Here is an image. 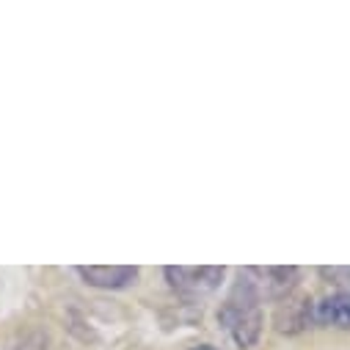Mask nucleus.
<instances>
[{"label":"nucleus","instance_id":"obj_1","mask_svg":"<svg viewBox=\"0 0 350 350\" xmlns=\"http://www.w3.org/2000/svg\"><path fill=\"white\" fill-rule=\"evenodd\" d=\"M224 268L218 265H202V268H188V265H168L165 268V279L168 284L177 290V293H185V295H207V293H215L224 282Z\"/></svg>","mask_w":350,"mask_h":350},{"label":"nucleus","instance_id":"obj_2","mask_svg":"<svg viewBox=\"0 0 350 350\" xmlns=\"http://www.w3.org/2000/svg\"><path fill=\"white\" fill-rule=\"evenodd\" d=\"M80 279L100 290H122L138 279V268L133 265H80Z\"/></svg>","mask_w":350,"mask_h":350},{"label":"nucleus","instance_id":"obj_3","mask_svg":"<svg viewBox=\"0 0 350 350\" xmlns=\"http://www.w3.org/2000/svg\"><path fill=\"white\" fill-rule=\"evenodd\" d=\"M314 320L323 325H336V328H350V295H331L317 304Z\"/></svg>","mask_w":350,"mask_h":350},{"label":"nucleus","instance_id":"obj_4","mask_svg":"<svg viewBox=\"0 0 350 350\" xmlns=\"http://www.w3.org/2000/svg\"><path fill=\"white\" fill-rule=\"evenodd\" d=\"M256 276H262V287H265L271 295H284L295 287L298 282V268H265V271H256Z\"/></svg>","mask_w":350,"mask_h":350},{"label":"nucleus","instance_id":"obj_5","mask_svg":"<svg viewBox=\"0 0 350 350\" xmlns=\"http://www.w3.org/2000/svg\"><path fill=\"white\" fill-rule=\"evenodd\" d=\"M320 273H323L325 279H331L336 287L347 290V295H350V268H323Z\"/></svg>","mask_w":350,"mask_h":350},{"label":"nucleus","instance_id":"obj_6","mask_svg":"<svg viewBox=\"0 0 350 350\" xmlns=\"http://www.w3.org/2000/svg\"><path fill=\"white\" fill-rule=\"evenodd\" d=\"M191 350H218V347H213V345H199V347H191Z\"/></svg>","mask_w":350,"mask_h":350}]
</instances>
